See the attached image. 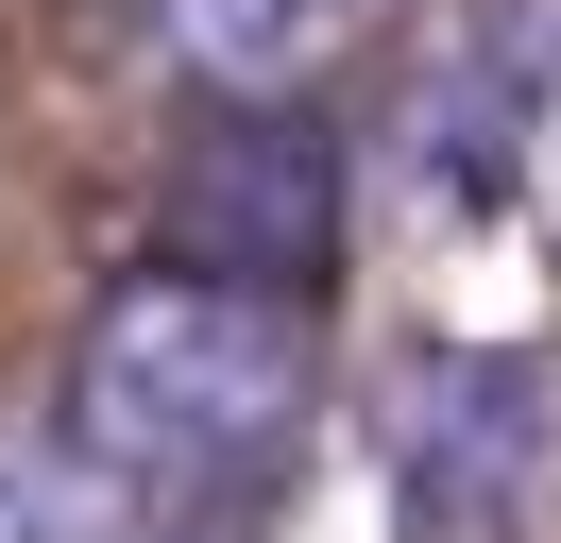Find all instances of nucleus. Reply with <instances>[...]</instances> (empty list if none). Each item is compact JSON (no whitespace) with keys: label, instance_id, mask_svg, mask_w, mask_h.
Listing matches in <instances>:
<instances>
[{"label":"nucleus","instance_id":"nucleus-1","mask_svg":"<svg viewBox=\"0 0 561 543\" xmlns=\"http://www.w3.org/2000/svg\"><path fill=\"white\" fill-rule=\"evenodd\" d=\"M307 305L273 289H221V272H119L103 305H85L69 339V441L119 475V493L153 509V527H187V509H255L289 459H307Z\"/></svg>","mask_w":561,"mask_h":543},{"label":"nucleus","instance_id":"nucleus-5","mask_svg":"<svg viewBox=\"0 0 561 543\" xmlns=\"http://www.w3.org/2000/svg\"><path fill=\"white\" fill-rule=\"evenodd\" d=\"M0 543H153V509L69 425H0Z\"/></svg>","mask_w":561,"mask_h":543},{"label":"nucleus","instance_id":"nucleus-4","mask_svg":"<svg viewBox=\"0 0 561 543\" xmlns=\"http://www.w3.org/2000/svg\"><path fill=\"white\" fill-rule=\"evenodd\" d=\"M153 51L205 102H307L323 68L375 51V0H153Z\"/></svg>","mask_w":561,"mask_h":543},{"label":"nucleus","instance_id":"nucleus-2","mask_svg":"<svg viewBox=\"0 0 561 543\" xmlns=\"http://www.w3.org/2000/svg\"><path fill=\"white\" fill-rule=\"evenodd\" d=\"M375 441H391L409 543H545V509H561V373L545 357H409Z\"/></svg>","mask_w":561,"mask_h":543},{"label":"nucleus","instance_id":"nucleus-3","mask_svg":"<svg viewBox=\"0 0 561 543\" xmlns=\"http://www.w3.org/2000/svg\"><path fill=\"white\" fill-rule=\"evenodd\" d=\"M153 221H171V272H221V289L307 305L323 255H341V153H323L307 102H221V119L171 153Z\"/></svg>","mask_w":561,"mask_h":543},{"label":"nucleus","instance_id":"nucleus-6","mask_svg":"<svg viewBox=\"0 0 561 543\" xmlns=\"http://www.w3.org/2000/svg\"><path fill=\"white\" fill-rule=\"evenodd\" d=\"M527 204H545V238H561V85H545V119H527Z\"/></svg>","mask_w":561,"mask_h":543}]
</instances>
